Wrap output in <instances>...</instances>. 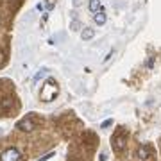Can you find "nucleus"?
<instances>
[{"label":"nucleus","mask_w":161,"mask_h":161,"mask_svg":"<svg viewBox=\"0 0 161 161\" xmlns=\"http://www.w3.org/2000/svg\"><path fill=\"white\" fill-rule=\"evenodd\" d=\"M136 158H138V161H154L156 156L150 145H140L136 150Z\"/></svg>","instance_id":"3"},{"label":"nucleus","mask_w":161,"mask_h":161,"mask_svg":"<svg viewBox=\"0 0 161 161\" xmlns=\"http://www.w3.org/2000/svg\"><path fill=\"white\" fill-rule=\"evenodd\" d=\"M56 95H58V84H56L52 79H48L47 80V86L43 88V92H41V97H43L45 102H50Z\"/></svg>","instance_id":"2"},{"label":"nucleus","mask_w":161,"mask_h":161,"mask_svg":"<svg viewBox=\"0 0 161 161\" xmlns=\"http://www.w3.org/2000/svg\"><path fill=\"white\" fill-rule=\"evenodd\" d=\"M95 22H97L98 25H102V23L106 22V14H104V13H95Z\"/></svg>","instance_id":"5"},{"label":"nucleus","mask_w":161,"mask_h":161,"mask_svg":"<svg viewBox=\"0 0 161 161\" xmlns=\"http://www.w3.org/2000/svg\"><path fill=\"white\" fill-rule=\"evenodd\" d=\"M127 143H129V131L125 127H118L115 134L111 136V147L115 150L116 156H122L127 150Z\"/></svg>","instance_id":"1"},{"label":"nucleus","mask_w":161,"mask_h":161,"mask_svg":"<svg viewBox=\"0 0 161 161\" xmlns=\"http://www.w3.org/2000/svg\"><path fill=\"white\" fill-rule=\"evenodd\" d=\"M90 9H92L93 13H97V9H100V2H98V0H92V2H90Z\"/></svg>","instance_id":"6"},{"label":"nucleus","mask_w":161,"mask_h":161,"mask_svg":"<svg viewBox=\"0 0 161 161\" xmlns=\"http://www.w3.org/2000/svg\"><path fill=\"white\" fill-rule=\"evenodd\" d=\"M93 34H95V32H93L92 29H86L84 32H82V40H92V38H93Z\"/></svg>","instance_id":"7"},{"label":"nucleus","mask_w":161,"mask_h":161,"mask_svg":"<svg viewBox=\"0 0 161 161\" xmlns=\"http://www.w3.org/2000/svg\"><path fill=\"white\" fill-rule=\"evenodd\" d=\"M47 7L52 9V7H54V0H47Z\"/></svg>","instance_id":"8"},{"label":"nucleus","mask_w":161,"mask_h":161,"mask_svg":"<svg viewBox=\"0 0 161 161\" xmlns=\"http://www.w3.org/2000/svg\"><path fill=\"white\" fill-rule=\"evenodd\" d=\"M22 159V154L18 152V149L11 147V149H6L0 156V161H20Z\"/></svg>","instance_id":"4"}]
</instances>
